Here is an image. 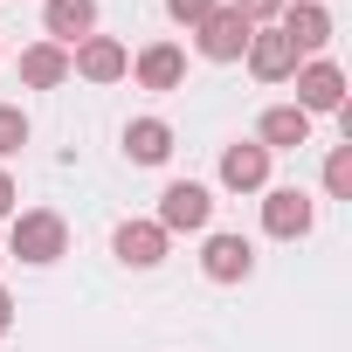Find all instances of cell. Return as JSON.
<instances>
[{
    "instance_id": "obj_22",
    "label": "cell",
    "mask_w": 352,
    "mask_h": 352,
    "mask_svg": "<svg viewBox=\"0 0 352 352\" xmlns=\"http://www.w3.org/2000/svg\"><path fill=\"white\" fill-rule=\"evenodd\" d=\"M8 324H14V297H8V290H0V331H8Z\"/></svg>"
},
{
    "instance_id": "obj_15",
    "label": "cell",
    "mask_w": 352,
    "mask_h": 352,
    "mask_svg": "<svg viewBox=\"0 0 352 352\" xmlns=\"http://www.w3.org/2000/svg\"><path fill=\"white\" fill-rule=\"evenodd\" d=\"M21 83H28V90H63V83H69V49L28 42V49H21Z\"/></svg>"
},
{
    "instance_id": "obj_5",
    "label": "cell",
    "mask_w": 352,
    "mask_h": 352,
    "mask_svg": "<svg viewBox=\"0 0 352 352\" xmlns=\"http://www.w3.org/2000/svg\"><path fill=\"white\" fill-rule=\"evenodd\" d=\"M311 221H318V208H311L304 187H270V194H263V228H270L276 242H304Z\"/></svg>"
},
{
    "instance_id": "obj_8",
    "label": "cell",
    "mask_w": 352,
    "mask_h": 352,
    "mask_svg": "<svg viewBox=\"0 0 352 352\" xmlns=\"http://www.w3.org/2000/svg\"><path fill=\"white\" fill-rule=\"evenodd\" d=\"M242 56H249V69H256L263 83H283V76H297V63H304V56L290 49V35H283V28H256Z\"/></svg>"
},
{
    "instance_id": "obj_9",
    "label": "cell",
    "mask_w": 352,
    "mask_h": 352,
    "mask_svg": "<svg viewBox=\"0 0 352 352\" xmlns=\"http://www.w3.org/2000/svg\"><path fill=\"white\" fill-rule=\"evenodd\" d=\"M42 28L56 49H76L83 35H97V0H42Z\"/></svg>"
},
{
    "instance_id": "obj_12",
    "label": "cell",
    "mask_w": 352,
    "mask_h": 352,
    "mask_svg": "<svg viewBox=\"0 0 352 352\" xmlns=\"http://www.w3.org/2000/svg\"><path fill=\"white\" fill-rule=\"evenodd\" d=\"M256 145L263 152H297V145H311V118L297 104H270L263 124H256Z\"/></svg>"
},
{
    "instance_id": "obj_24",
    "label": "cell",
    "mask_w": 352,
    "mask_h": 352,
    "mask_svg": "<svg viewBox=\"0 0 352 352\" xmlns=\"http://www.w3.org/2000/svg\"><path fill=\"white\" fill-rule=\"evenodd\" d=\"M0 263H8V256H0Z\"/></svg>"
},
{
    "instance_id": "obj_3",
    "label": "cell",
    "mask_w": 352,
    "mask_h": 352,
    "mask_svg": "<svg viewBox=\"0 0 352 352\" xmlns=\"http://www.w3.org/2000/svg\"><path fill=\"white\" fill-rule=\"evenodd\" d=\"M69 76H83V83H118V76H131V49H124L118 35H83V42L69 49Z\"/></svg>"
},
{
    "instance_id": "obj_16",
    "label": "cell",
    "mask_w": 352,
    "mask_h": 352,
    "mask_svg": "<svg viewBox=\"0 0 352 352\" xmlns=\"http://www.w3.org/2000/svg\"><path fill=\"white\" fill-rule=\"evenodd\" d=\"M124 159L166 166V159H173V124H166V118H131V124H124Z\"/></svg>"
},
{
    "instance_id": "obj_19",
    "label": "cell",
    "mask_w": 352,
    "mask_h": 352,
    "mask_svg": "<svg viewBox=\"0 0 352 352\" xmlns=\"http://www.w3.org/2000/svg\"><path fill=\"white\" fill-rule=\"evenodd\" d=\"M214 8H221V0H166V14L180 21V28H201V21H208Z\"/></svg>"
},
{
    "instance_id": "obj_4",
    "label": "cell",
    "mask_w": 352,
    "mask_h": 352,
    "mask_svg": "<svg viewBox=\"0 0 352 352\" xmlns=\"http://www.w3.org/2000/svg\"><path fill=\"white\" fill-rule=\"evenodd\" d=\"M297 111L304 118H318V111H338L345 118V69L338 63H297Z\"/></svg>"
},
{
    "instance_id": "obj_1",
    "label": "cell",
    "mask_w": 352,
    "mask_h": 352,
    "mask_svg": "<svg viewBox=\"0 0 352 352\" xmlns=\"http://www.w3.org/2000/svg\"><path fill=\"white\" fill-rule=\"evenodd\" d=\"M63 249H69V228H63V214H49V208H28V214H14V256H21V263L49 270V263H63Z\"/></svg>"
},
{
    "instance_id": "obj_17",
    "label": "cell",
    "mask_w": 352,
    "mask_h": 352,
    "mask_svg": "<svg viewBox=\"0 0 352 352\" xmlns=\"http://www.w3.org/2000/svg\"><path fill=\"white\" fill-rule=\"evenodd\" d=\"M324 194H331V201H352V145H331V159H324Z\"/></svg>"
},
{
    "instance_id": "obj_23",
    "label": "cell",
    "mask_w": 352,
    "mask_h": 352,
    "mask_svg": "<svg viewBox=\"0 0 352 352\" xmlns=\"http://www.w3.org/2000/svg\"><path fill=\"white\" fill-rule=\"evenodd\" d=\"M318 8H324V0H318Z\"/></svg>"
},
{
    "instance_id": "obj_13",
    "label": "cell",
    "mask_w": 352,
    "mask_h": 352,
    "mask_svg": "<svg viewBox=\"0 0 352 352\" xmlns=\"http://www.w3.org/2000/svg\"><path fill=\"white\" fill-rule=\"evenodd\" d=\"M201 270H208V283H242V276L256 270V249H249L242 235H208Z\"/></svg>"
},
{
    "instance_id": "obj_21",
    "label": "cell",
    "mask_w": 352,
    "mask_h": 352,
    "mask_svg": "<svg viewBox=\"0 0 352 352\" xmlns=\"http://www.w3.org/2000/svg\"><path fill=\"white\" fill-rule=\"evenodd\" d=\"M8 214H14V180L0 173V221H8Z\"/></svg>"
},
{
    "instance_id": "obj_10",
    "label": "cell",
    "mask_w": 352,
    "mask_h": 352,
    "mask_svg": "<svg viewBox=\"0 0 352 352\" xmlns=\"http://www.w3.org/2000/svg\"><path fill=\"white\" fill-rule=\"evenodd\" d=\"M276 28L290 35V49H297V56H311V49H324V42H331V14L318 8V0H283Z\"/></svg>"
},
{
    "instance_id": "obj_6",
    "label": "cell",
    "mask_w": 352,
    "mask_h": 352,
    "mask_svg": "<svg viewBox=\"0 0 352 352\" xmlns=\"http://www.w3.org/2000/svg\"><path fill=\"white\" fill-rule=\"evenodd\" d=\"M249 35H256V28H249L235 8H214V14L194 28V42H201V56H208V63H235V56L249 49Z\"/></svg>"
},
{
    "instance_id": "obj_18",
    "label": "cell",
    "mask_w": 352,
    "mask_h": 352,
    "mask_svg": "<svg viewBox=\"0 0 352 352\" xmlns=\"http://www.w3.org/2000/svg\"><path fill=\"white\" fill-rule=\"evenodd\" d=\"M28 145V111L21 104H0V159H14Z\"/></svg>"
},
{
    "instance_id": "obj_7",
    "label": "cell",
    "mask_w": 352,
    "mask_h": 352,
    "mask_svg": "<svg viewBox=\"0 0 352 352\" xmlns=\"http://www.w3.org/2000/svg\"><path fill=\"white\" fill-rule=\"evenodd\" d=\"M221 187H228V194H263V187H270V152H263L256 138H235V145L221 152Z\"/></svg>"
},
{
    "instance_id": "obj_2",
    "label": "cell",
    "mask_w": 352,
    "mask_h": 352,
    "mask_svg": "<svg viewBox=\"0 0 352 352\" xmlns=\"http://www.w3.org/2000/svg\"><path fill=\"white\" fill-rule=\"evenodd\" d=\"M214 221V194L201 187V180H173L166 194H159V228L166 235H194V228H208Z\"/></svg>"
},
{
    "instance_id": "obj_14",
    "label": "cell",
    "mask_w": 352,
    "mask_h": 352,
    "mask_svg": "<svg viewBox=\"0 0 352 352\" xmlns=\"http://www.w3.org/2000/svg\"><path fill=\"white\" fill-rule=\"evenodd\" d=\"M131 76H138V90H180L187 83V56L173 49V42H152V49H138Z\"/></svg>"
},
{
    "instance_id": "obj_11",
    "label": "cell",
    "mask_w": 352,
    "mask_h": 352,
    "mask_svg": "<svg viewBox=\"0 0 352 352\" xmlns=\"http://www.w3.org/2000/svg\"><path fill=\"white\" fill-rule=\"evenodd\" d=\"M111 249H118L124 270H159V263H166V228H159V221H124V228L111 235Z\"/></svg>"
},
{
    "instance_id": "obj_20",
    "label": "cell",
    "mask_w": 352,
    "mask_h": 352,
    "mask_svg": "<svg viewBox=\"0 0 352 352\" xmlns=\"http://www.w3.org/2000/svg\"><path fill=\"white\" fill-rule=\"evenodd\" d=\"M228 8H235L249 28H263V21H276V14H283V0H228Z\"/></svg>"
}]
</instances>
